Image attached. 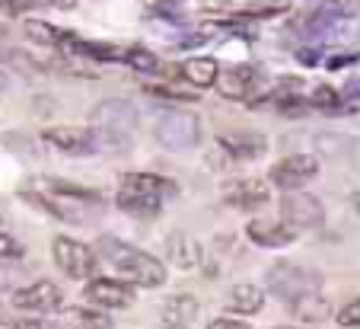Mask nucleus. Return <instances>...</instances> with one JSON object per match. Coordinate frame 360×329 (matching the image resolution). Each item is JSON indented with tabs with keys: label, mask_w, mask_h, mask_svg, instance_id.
Here are the masks:
<instances>
[{
	"label": "nucleus",
	"mask_w": 360,
	"mask_h": 329,
	"mask_svg": "<svg viewBox=\"0 0 360 329\" xmlns=\"http://www.w3.org/2000/svg\"><path fill=\"white\" fill-rule=\"evenodd\" d=\"M26 199H32L48 214L70 221V224H83V221H89L102 208V199L96 192L80 189V185H70L64 179H51V176L32 179V189L26 192Z\"/></svg>",
	"instance_id": "obj_1"
},
{
	"label": "nucleus",
	"mask_w": 360,
	"mask_h": 329,
	"mask_svg": "<svg viewBox=\"0 0 360 329\" xmlns=\"http://www.w3.org/2000/svg\"><path fill=\"white\" fill-rule=\"evenodd\" d=\"M93 122H96V128H105V131L131 137V131L137 128V109L128 99H105V103L96 106Z\"/></svg>",
	"instance_id": "obj_10"
},
{
	"label": "nucleus",
	"mask_w": 360,
	"mask_h": 329,
	"mask_svg": "<svg viewBox=\"0 0 360 329\" xmlns=\"http://www.w3.org/2000/svg\"><path fill=\"white\" fill-rule=\"evenodd\" d=\"M83 297L102 310H124L134 304V288L122 278H89Z\"/></svg>",
	"instance_id": "obj_8"
},
{
	"label": "nucleus",
	"mask_w": 360,
	"mask_h": 329,
	"mask_svg": "<svg viewBox=\"0 0 360 329\" xmlns=\"http://www.w3.org/2000/svg\"><path fill=\"white\" fill-rule=\"evenodd\" d=\"M13 307L16 310H29V314H51V310L61 307L64 294L55 281H32L26 288L13 291Z\"/></svg>",
	"instance_id": "obj_9"
},
{
	"label": "nucleus",
	"mask_w": 360,
	"mask_h": 329,
	"mask_svg": "<svg viewBox=\"0 0 360 329\" xmlns=\"http://www.w3.org/2000/svg\"><path fill=\"white\" fill-rule=\"evenodd\" d=\"M290 310H293V316L303 320V323H319V320H326V316H332V304H328L319 291H313V294L293 301Z\"/></svg>",
	"instance_id": "obj_22"
},
{
	"label": "nucleus",
	"mask_w": 360,
	"mask_h": 329,
	"mask_svg": "<svg viewBox=\"0 0 360 329\" xmlns=\"http://www.w3.org/2000/svg\"><path fill=\"white\" fill-rule=\"evenodd\" d=\"M68 326L70 329H109V320L102 314H93V310H70Z\"/></svg>",
	"instance_id": "obj_24"
},
{
	"label": "nucleus",
	"mask_w": 360,
	"mask_h": 329,
	"mask_svg": "<svg viewBox=\"0 0 360 329\" xmlns=\"http://www.w3.org/2000/svg\"><path fill=\"white\" fill-rule=\"evenodd\" d=\"M274 329H290V326H274Z\"/></svg>",
	"instance_id": "obj_41"
},
{
	"label": "nucleus",
	"mask_w": 360,
	"mask_h": 329,
	"mask_svg": "<svg viewBox=\"0 0 360 329\" xmlns=\"http://www.w3.org/2000/svg\"><path fill=\"white\" fill-rule=\"evenodd\" d=\"M338 326H345V329H357L360 326V297H354V301H347L345 307L338 310Z\"/></svg>",
	"instance_id": "obj_28"
},
{
	"label": "nucleus",
	"mask_w": 360,
	"mask_h": 329,
	"mask_svg": "<svg viewBox=\"0 0 360 329\" xmlns=\"http://www.w3.org/2000/svg\"><path fill=\"white\" fill-rule=\"evenodd\" d=\"M153 135H157L160 147L179 154V151H191L201 141V125H198V116H191V112H166L157 122Z\"/></svg>",
	"instance_id": "obj_4"
},
{
	"label": "nucleus",
	"mask_w": 360,
	"mask_h": 329,
	"mask_svg": "<svg viewBox=\"0 0 360 329\" xmlns=\"http://www.w3.org/2000/svg\"><path fill=\"white\" fill-rule=\"evenodd\" d=\"M360 55L354 51V55H332L328 58V70H338V68H347V64H357Z\"/></svg>",
	"instance_id": "obj_34"
},
{
	"label": "nucleus",
	"mask_w": 360,
	"mask_h": 329,
	"mask_svg": "<svg viewBox=\"0 0 360 329\" xmlns=\"http://www.w3.org/2000/svg\"><path fill=\"white\" fill-rule=\"evenodd\" d=\"M268 288L284 304H293V301H300V297L319 291V275L300 268L297 262H278V266L268 272Z\"/></svg>",
	"instance_id": "obj_3"
},
{
	"label": "nucleus",
	"mask_w": 360,
	"mask_h": 329,
	"mask_svg": "<svg viewBox=\"0 0 360 329\" xmlns=\"http://www.w3.org/2000/svg\"><path fill=\"white\" fill-rule=\"evenodd\" d=\"M351 201H354V208H357V214H360V192H357V195H354V199H351Z\"/></svg>",
	"instance_id": "obj_40"
},
{
	"label": "nucleus",
	"mask_w": 360,
	"mask_h": 329,
	"mask_svg": "<svg viewBox=\"0 0 360 329\" xmlns=\"http://www.w3.org/2000/svg\"><path fill=\"white\" fill-rule=\"evenodd\" d=\"M201 7H204V10H211V13H224V10H233V7H230V0H204Z\"/></svg>",
	"instance_id": "obj_35"
},
{
	"label": "nucleus",
	"mask_w": 360,
	"mask_h": 329,
	"mask_svg": "<svg viewBox=\"0 0 360 329\" xmlns=\"http://www.w3.org/2000/svg\"><path fill=\"white\" fill-rule=\"evenodd\" d=\"M51 256H55V262L61 266V272L68 275V278H93L96 275V253L86 247V243L80 240H70V237H55V243H51Z\"/></svg>",
	"instance_id": "obj_5"
},
{
	"label": "nucleus",
	"mask_w": 360,
	"mask_h": 329,
	"mask_svg": "<svg viewBox=\"0 0 360 329\" xmlns=\"http://www.w3.org/2000/svg\"><path fill=\"white\" fill-rule=\"evenodd\" d=\"M316 173H319V160H316L313 154H290V157L278 160V163L271 166L268 179H271L278 189H284V192H300V185L316 179Z\"/></svg>",
	"instance_id": "obj_7"
},
{
	"label": "nucleus",
	"mask_w": 360,
	"mask_h": 329,
	"mask_svg": "<svg viewBox=\"0 0 360 329\" xmlns=\"http://www.w3.org/2000/svg\"><path fill=\"white\" fill-rule=\"evenodd\" d=\"M224 199L226 205L239 208V211H255V208H262L268 199H271V189L265 185V179H236V182H230L224 189Z\"/></svg>",
	"instance_id": "obj_12"
},
{
	"label": "nucleus",
	"mask_w": 360,
	"mask_h": 329,
	"mask_svg": "<svg viewBox=\"0 0 360 329\" xmlns=\"http://www.w3.org/2000/svg\"><path fill=\"white\" fill-rule=\"evenodd\" d=\"M259 80L262 74L252 64H236V68H230L224 77H217L220 83V97L226 99H252V93L259 89Z\"/></svg>",
	"instance_id": "obj_13"
},
{
	"label": "nucleus",
	"mask_w": 360,
	"mask_h": 329,
	"mask_svg": "<svg viewBox=\"0 0 360 329\" xmlns=\"http://www.w3.org/2000/svg\"><path fill=\"white\" fill-rule=\"evenodd\" d=\"M198 316V301L191 294H172L163 304V329H185Z\"/></svg>",
	"instance_id": "obj_16"
},
{
	"label": "nucleus",
	"mask_w": 360,
	"mask_h": 329,
	"mask_svg": "<svg viewBox=\"0 0 360 329\" xmlns=\"http://www.w3.org/2000/svg\"><path fill=\"white\" fill-rule=\"evenodd\" d=\"M51 147L64 154H89L96 151V135L93 128H80V125H55V128H45L41 131Z\"/></svg>",
	"instance_id": "obj_11"
},
{
	"label": "nucleus",
	"mask_w": 360,
	"mask_h": 329,
	"mask_svg": "<svg viewBox=\"0 0 360 329\" xmlns=\"http://www.w3.org/2000/svg\"><path fill=\"white\" fill-rule=\"evenodd\" d=\"M345 99H347V106L360 109V80H347L345 83Z\"/></svg>",
	"instance_id": "obj_32"
},
{
	"label": "nucleus",
	"mask_w": 360,
	"mask_h": 329,
	"mask_svg": "<svg viewBox=\"0 0 360 329\" xmlns=\"http://www.w3.org/2000/svg\"><path fill=\"white\" fill-rule=\"evenodd\" d=\"M7 256H20V243L7 233H0V259H7Z\"/></svg>",
	"instance_id": "obj_31"
},
{
	"label": "nucleus",
	"mask_w": 360,
	"mask_h": 329,
	"mask_svg": "<svg viewBox=\"0 0 360 329\" xmlns=\"http://www.w3.org/2000/svg\"><path fill=\"white\" fill-rule=\"evenodd\" d=\"M182 77L191 83V87L207 89V87H214V83H217L220 61H217V58H211V55H207V58L198 55V58H191V61L182 64Z\"/></svg>",
	"instance_id": "obj_18"
},
{
	"label": "nucleus",
	"mask_w": 360,
	"mask_h": 329,
	"mask_svg": "<svg viewBox=\"0 0 360 329\" xmlns=\"http://www.w3.org/2000/svg\"><path fill=\"white\" fill-rule=\"evenodd\" d=\"M220 147L233 160H255L268 151V141L262 135H233V137H220Z\"/></svg>",
	"instance_id": "obj_20"
},
{
	"label": "nucleus",
	"mask_w": 360,
	"mask_h": 329,
	"mask_svg": "<svg viewBox=\"0 0 360 329\" xmlns=\"http://www.w3.org/2000/svg\"><path fill=\"white\" fill-rule=\"evenodd\" d=\"M10 87V74H7V70H4V68H0V93H4V89H7Z\"/></svg>",
	"instance_id": "obj_38"
},
{
	"label": "nucleus",
	"mask_w": 360,
	"mask_h": 329,
	"mask_svg": "<svg viewBox=\"0 0 360 329\" xmlns=\"http://www.w3.org/2000/svg\"><path fill=\"white\" fill-rule=\"evenodd\" d=\"M124 61H128L134 70H141V74H157L160 70V58L153 55V51H147V49H128Z\"/></svg>",
	"instance_id": "obj_25"
},
{
	"label": "nucleus",
	"mask_w": 360,
	"mask_h": 329,
	"mask_svg": "<svg viewBox=\"0 0 360 329\" xmlns=\"http://www.w3.org/2000/svg\"><path fill=\"white\" fill-rule=\"evenodd\" d=\"M115 201L124 214H137V218H153V214H160V208H163V199L143 195V192H131V189H118Z\"/></svg>",
	"instance_id": "obj_21"
},
{
	"label": "nucleus",
	"mask_w": 360,
	"mask_h": 329,
	"mask_svg": "<svg viewBox=\"0 0 360 329\" xmlns=\"http://www.w3.org/2000/svg\"><path fill=\"white\" fill-rule=\"evenodd\" d=\"M281 221L293 230H316L326 221V208L309 192H284L281 199Z\"/></svg>",
	"instance_id": "obj_6"
},
{
	"label": "nucleus",
	"mask_w": 360,
	"mask_h": 329,
	"mask_svg": "<svg viewBox=\"0 0 360 329\" xmlns=\"http://www.w3.org/2000/svg\"><path fill=\"white\" fill-rule=\"evenodd\" d=\"M297 58H300V64L313 68V64H319L322 51H319V45H313V49H300V51H297Z\"/></svg>",
	"instance_id": "obj_33"
},
{
	"label": "nucleus",
	"mask_w": 360,
	"mask_h": 329,
	"mask_svg": "<svg viewBox=\"0 0 360 329\" xmlns=\"http://www.w3.org/2000/svg\"><path fill=\"white\" fill-rule=\"evenodd\" d=\"M22 4H26V0H0V10H4V13H10V16H16L22 10Z\"/></svg>",
	"instance_id": "obj_36"
},
{
	"label": "nucleus",
	"mask_w": 360,
	"mask_h": 329,
	"mask_svg": "<svg viewBox=\"0 0 360 329\" xmlns=\"http://www.w3.org/2000/svg\"><path fill=\"white\" fill-rule=\"evenodd\" d=\"M287 10V0H252L245 4L243 13L245 16H274V13H284Z\"/></svg>",
	"instance_id": "obj_27"
},
{
	"label": "nucleus",
	"mask_w": 360,
	"mask_h": 329,
	"mask_svg": "<svg viewBox=\"0 0 360 329\" xmlns=\"http://www.w3.org/2000/svg\"><path fill=\"white\" fill-rule=\"evenodd\" d=\"M26 32H29V39L39 42V45H58V49H61L64 42L70 39L68 29H58V26L41 23V20H26Z\"/></svg>",
	"instance_id": "obj_23"
},
{
	"label": "nucleus",
	"mask_w": 360,
	"mask_h": 329,
	"mask_svg": "<svg viewBox=\"0 0 360 329\" xmlns=\"http://www.w3.org/2000/svg\"><path fill=\"white\" fill-rule=\"evenodd\" d=\"M122 189H131V192H143V195H172L176 192V182L166 176H157V173H124L122 176Z\"/></svg>",
	"instance_id": "obj_15"
},
{
	"label": "nucleus",
	"mask_w": 360,
	"mask_h": 329,
	"mask_svg": "<svg viewBox=\"0 0 360 329\" xmlns=\"http://www.w3.org/2000/svg\"><path fill=\"white\" fill-rule=\"evenodd\" d=\"M226 304H230L233 314H259L262 307H265V291L259 288V285H249V281H243V285H233L230 294H226Z\"/></svg>",
	"instance_id": "obj_17"
},
{
	"label": "nucleus",
	"mask_w": 360,
	"mask_h": 329,
	"mask_svg": "<svg viewBox=\"0 0 360 329\" xmlns=\"http://www.w3.org/2000/svg\"><path fill=\"white\" fill-rule=\"evenodd\" d=\"M249 240L255 247H268V249H281V247H290L297 240V230L287 227L284 221H249L245 227Z\"/></svg>",
	"instance_id": "obj_14"
},
{
	"label": "nucleus",
	"mask_w": 360,
	"mask_h": 329,
	"mask_svg": "<svg viewBox=\"0 0 360 329\" xmlns=\"http://www.w3.org/2000/svg\"><path fill=\"white\" fill-rule=\"evenodd\" d=\"M99 253L105 256V262L118 272V278L128 281L131 288L134 285H141V288H160V285H166V266L157 256L143 253L137 247H128V243L115 240V237H102Z\"/></svg>",
	"instance_id": "obj_2"
},
{
	"label": "nucleus",
	"mask_w": 360,
	"mask_h": 329,
	"mask_svg": "<svg viewBox=\"0 0 360 329\" xmlns=\"http://www.w3.org/2000/svg\"><path fill=\"white\" fill-rule=\"evenodd\" d=\"M166 256L179 268H195L201 262V247L191 240L188 233H172L169 240H166Z\"/></svg>",
	"instance_id": "obj_19"
},
{
	"label": "nucleus",
	"mask_w": 360,
	"mask_h": 329,
	"mask_svg": "<svg viewBox=\"0 0 360 329\" xmlns=\"http://www.w3.org/2000/svg\"><path fill=\"white\" fill-rule=\"evenodd\" d=\"M153 97H166V99H182V103H195V93H185V89L172 87V83H157V87H147Z\"/></svg>",
	"instance_id": "obj_29"
},
{
	"label": "nucleus",
	"mask_w": 360,
	"mask_h": 329,
	"mask_svg": "<svg viewBox=\"0 0 360 329\" xmlns=\"http://www.w3.org/2000/svg\"><path fill=\"white\" fill-rule=\"evenodd\" d=\"M55 4H58V7H64V10H70V7L77 4V0H55Z\"/></svg>",
	"instance_id": "obj_39"
},
{
	"label": "nucleus",
	"mask_w": 360,
	"mask_h": 329,
	"mask_svg": "<svg viewBox=\"0 0 360 329\" xmlns=\"http://www.w3.org/2000/svg\"><path fill=\"white\" fill-rule=\"evenodd\" d=\"M207 329H249L243 320H233V316H217V320L207 323Z\"/></svg>",
	"instance_id": "obj_30"
},
{
	"label": "nucleus",
	"mask_w": 360,
	"mask_h": 329,
	"mask_svg": "<svg viewBox=\"0 0 360 329\" xmlns=\"http://www.w3.org/2000/svg\"><path fill=\"white\" fill-rule=\"evenodd\" d=\"M306 103L316 106V109H326V112H338L341 109V97L335 93L332 87H316L309 97H306Z\"/></svg>",
	"instance_id": "obj_26"
},
{
	"label": "nucleus",
	"mask_w": 360,
	"mask_h": 329,
	"mask_svg": "<svg viewBox=\"0 0 360 329\" xmlns=\"http://www.w3.org/2000/svg\"><path fill=\"white\" fill-rule=\"evenodd\" d=\"M13 329H45L39 320H20V323H13Z\"/></svg>",
	"instance_id": "obj_37"
}]
</instances>
